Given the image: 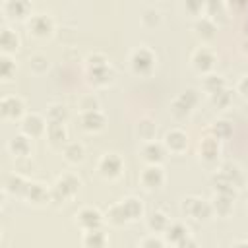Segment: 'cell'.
<instances>
[{
	"instance_id": "cell-19",
	"label": "cell",
	"mask_w": 248,
	"mask_h": 248,
	"mask_svg": "<svg viewBox=\"0 0 248 248\" xmlns=\"http://www.w3.org/2000/svg\"><path fill=\"white\" fill-rule=\"evenodd\" d=\"M8 147H10V151H12L14 155H17V157H25V155L31 153V141H29V138L23 136V134L14 136V138L10 140V143H8Z\"/></svg>"
},
{
	"instance_id": "cell-3",
	"label": "cell",
	"mask_w": 248,
	"mask_h": 248,
	"mask_svg": "<svg viewBox=\"0 0 248 248\" xmlns=\"http://www.w3.org/2000/svg\"><path fill=\"white\" fill-rule=\"evenodd\" d=\"M182 211H186L188 215H192L200 221H207L213 213V207H211V203H207L200 198H186L182 202Z\"/></svg>"
},
{
	"instance_id": "cell-38",
	"label": "cell",
	"mask_w": 248,
	"mask_h": 248,
	"mask_svg": "<svg viewBox=\"0 0 248 248\" xmlns=\"http://www.w3.org/2000/svg\"><path fill=\"white\" fill-rule=\"evenodd\" d=\"M46 114H48V120L50 122H64L66 116H68V110L62 105H50L48 110H46Z\"/></svg>"
},
{
	"instance_id": "cell-48",
	"label": "cell",
	"mask_w": 248,
	"mask_h": 248,
	"mask_svg": "<svg viewBox=\"0 0 248 248\" xmlns=\"http://www.w3.org/2000/svg\"><path fill=\"white\" fill-rule=\"evenodd\" d=\"M202 8H205V4H202V2H186V10H190V12H198Z\"/></svg>"
},
{
	"instance_id": "cell-8",
	"label": "cell",
	"mask_w": 248,
	"mask_h": 248,
	"mask_svg": "<svg viewBox=\"0 0 248 248\" xmlns=\"http://www.w3.org/2000/svg\"><path fill=\"white\" fill-rule=\"evenodd\" d=\"M101 219H103V217H101V211L95 209V207H83V209H79V213L76 215V223H78L81 229H85V231L99 229Z\"/></svg>"
},
{
	"instance_id": "cell-29",
	"label": "cell",
	"mask_w": 248,
	"mask_h": 248,
	"mask_svg": "<svg viewBox=\"0 0 248 248\" xmlns=\"http://www.w3.org/2000/svg\"><path fill=\"white\" fill-rule=\"evenodd\" d=\"M107 219H108L112 225H122V223H126V221H130L128 215H126V211H124L122 202H120V203H114V205L108 207V211H107Z\"/></svg>"
},
{
	"instance_id": "cell-49",
	"label": "cell",
	"mask_w": 248,
	"mask_h": 248,
	"mask_svg": "<svg viewBox=\"0 0 248 248\" xmlns=\"http://www.w3.org/2000/svg\"><path fill=\"white\" fill-rule=\"evenodd\" d=\"M232 248H248V242H246V240H238Z\"/></svg>"
},
{
	"instance_id": "cell-7",
	"label": "cell",
	"mask_w": 248,
	"mask_h": 248,
	"mask_svg": "<svg viewBox=\"0 0 248 248\" xmlns=\"http://www.w3.org/2000/svg\"><path fill=\"white\" fill-rule=\"evenodd\" d=\"M99 172L105 178H116L122 172V161H120V157L114 155V153L103 155L101 161H99Z\"/></svg>"
},
{
	"instance_id": "cell-30",
	"label": "cell",
	"mask_w": 248,
	"mask_h": 248,
	"mask_svg": "<svg viewBox=\"0 0 248 248\" xmlns=\"http://www.w3.org/2000/svg\"><path fill=\"white\" fill-rule=\"evenodd\" d=\"M155 122L153 120H149V118H141L140 122H138V136L141 138V140H145V141H153V138H155Z\"/></svg>"
},
{
	"instance_id": "cell-44",
	"label": "cell",
	"mask_w": 248,
	"mask_h": 248,
	"mask_svg": "<svg viewBox=\"0 0 248 248\" xmlns=\"http://www.w3.org/2000/svg\"><path fill=\"white\" fill-rule=\"evenodd\" d=\"M140 248H163V240L157 238L155 234H153V236H145V238L141 240Z\"/></svg>"
},
{
	"instance_id": "cell-27",
	"label": "cell",
	"mask_w": 248,
	"mask_h": 248,
	"mask_svg": "<svg viewBox=\"0 0 248 248\" xmlns=\"http://www.w3.org/2000/svg\"><path fill=\"white\" fill-rule=\"evenodd\" d=\"M17 43H19V39H17V35H16L10 27H4V29L0 31V46L4 48V52L16 50V48H17Z\"/></svg>"
},
{
	"instance_id": "cell-34",
	"label": "cell",
	"mask_w": 248,
	"mask_h": 248,
	"mask_svg": "<svg viewBox=\"0 0 248 248\" xmlns=\"http://www.w3.org/2000/svg\"><path fill=\"white\" fill-rule=\"evenodd\" d=\"M29 68L35 72V74H43L48 70V60L45 54H31L29 58Z\"/></svg>"
},
{
	"instance_id": "cell-13",
	"label": "cell",
	"mask_w": 248,
	"mask_h": 248,
	"mask_svg": "<svg viewBox=\"0 0 248 248\" xmlns=\"http://www.w3.org/2000/svg\"><path fill=\"white\" fill-rule=\"evenodd\" d=\"M200 155L203 161L211 163L217 159L219 155V140L215 136H205L202 141H200Z\"/></svg>"
},
{
	"instance_id": "cell-11",
	"label": "cell",
	"mask_w": 248,
	"mask_h": 248,
	"mask_svg": "<svg viewBox=\"0 0 248 248\" xmlns=\"http://www.w3.org/2000/svg\"><path fill=\"white\" fill-rule=\"evenodd\" d=\"M0 110L6 118H19L23 114V101L16 95H8L0 101Z\"/></svg>"
},
{
	"instance_id": "cell-40",
	"label": "cell",
	"mask_w": 248,
	"mask_h": 248,
	"mask_svg": "<svg viewBox=\"0 0 248 248\" xmlns=\"http://www.w3.org/2000/svg\"><path fill=\"white\" fill-rule=\"evenodd\" d=\"M221 170L232 180V184L234 186H240V182H242V174H240V169L236 167V165H231V163H227V165H223L221 167Z\"/></svg>"
},
{
	"instance_id": "cell-5",
	"label": "cell",
	"mask_w": 248,
	"mask_h": 248,
	"mask_svg": "<svg viewBox=\"0 0 248 248\" xmlns=\"http://www.w3.org/2000/svg\"><path fill=\"white\" fill-rule=\"evenodd\" d=\"M21 130H23V134L27 138H37V136H41L46 130V124H45V120H43L41 114L29 112V114H25L21 118Z\"/></svg>"
},
{
	"instance_id": "cell-20",
	"label": "cell",
	"mask_w": 248,
	"mask_h": 248,
	"mask_svg": "<svg viewBox=\"0 0 248 248\" xmlns=\"http://www.w3.org/2000/svg\"><path fill=\"white\" fill-rule=\"evenodd\" d=\"M89 72V78L95 85H107L108 81H112L114 78V72L110 66H103V68H93V70H87Z\"/></svg>"
},
{
	"instance_id": "cell-28",
	"label": "cell",
	"mask_w": 248,
	"mask_h": 248,
	"mask_svg": "<svg viewBox=\"0 0 248 248\" xmlns=\"http://www.w3.org/2000/svg\"><path fill=\"white\" fill-rule=\"evenodd\" d=\"M27 184H29V182H27L21 174H10L8 180H6V190L12 192V194H25Z\"/></svg>"
},
{
	"instance_id": "cell-35",
	"label": "cell",
	"mask_w": 248,
	"mask_h": 248,
	"mask_svg": "<svg viewBox=\"0 0 248 248\" xmlns=\"http://www.w3.org/2000/svg\"><path fill=\"white\" fill-rule=\"evenodd\" d=\"M190 110H192V107L178 95L174 101H172V105H170V112L174 114V116H178V118H184L186 114H190Z\"/></svg>"
},
{
	"instance_id": "cell-43",
	"label": "cell",
	"mask_w": 248,
	"mask_h": 248,
	"mask_svg": "<svg viewBox=\"0 0 248 248\" xmlns=\"http://www.w3.org/2000/svg\"><path fill=\"white\" fill-rule=\"evenodd\" d=\"M211 103L217 105L219 108H221V107H227V105L231 103V93H229L227 89H221V91H217V93L211 95Z\"/></svg>"
},
{
	"instance_id": "cell-22",
	"label": "cell",
	"mask_w": 248,
	"mask_h": 248,
	"mask_svg": "<svg viewBox=\"0 0 248 248\" xmlns=\"http://www.w3.org/2000/svg\"><path fill=\"white\" fill-rule=\"evenodd\" d=\"M4 12L8 14V16H16V17H21V16H25L27 12H29V2H25V0H8V2H4Z\"/></svg>"
},
{
	"instance_id": "cell-2",
	"label": "cell",
	"mask_w": 248,
	"mask_h": 248,
	"mask_svg": "<svg viewBox=\"0 0 248 248\" xmlns=\"http://www.w3.org/2000/svg\"><path fill=\"white\" fill-rule=\"evenodd\" d=\"M130 64H132V70L138 74V76H149L153 66H155V54L151 48L147 46H140L132 52L130 56Z\"/></svg>"
},
{
	"instance_id": "cell-50",
	"label": "cell",
	"mask_w": 248,
	"mask_h": 248,
	"mask_svg": "<svg viewBox=\"0 0 248 248\" xmlns=\"http://www.w3.org/2000/svg\"><path fill=\"white\" fill-rule=\"evenodd\" d=\"M244 50H248V41H244Z\"/></svg>"
},
{
	"instance_id": "cell-16",
	"label": "cell",
	"mask_w": 248,
	"mask_h": 248,
	"mask_svg": "<svg viewBox=\"0 0 248 248\" xmlns=\"http://www.w3.org/2000/svg\"><path fill=\"white\" fill-rule=\"evenodd\" d=\"M194 31L202 39H211L215 35V31H217V23L209 16H202V17H198L194 21Z\"/></svg>"
},
{
	"instance_id": "cell-9",
	"label": "cell",
	"mask_w": 248,
	"mask_h": 248,
	"mask_svg": "<svg viewBox=\"0 0 248 248\" xmlns=\"http://www.w3.org/2000/svg\"><path fill=\"white\" fill-rule=\"evenodd\" d=\"M163 145H165V149H169L172 153H182L188 147V136H186V132L174 128V130H170V132L165 134Z\"/></svg>"
},
{
	"instance_id": "cell-14",
	"label": "cell",
	"mask_w": 248,
	"mask_h": 248,
	"mask_svg": "<svg viewBox=\"0 0 248 248\" xmlns=\"http://www.w3.org/2000/svg\"><path fill=\"white\" fill-rule=\"evenodd\" d=\"M211 182H213V188H215L217 194H225V196L234 198V194H236L234 184H232V180H231L223 170H217V172L211 176Z\"/></svg>"
},
{
	"instance_id": "cell-12",
	"label": "cell",
	"mask_w": 248,
	"mask_h": 248,
	"mask_svg": "<svg viewBox=\"0 0 248 248\" xmlns=\"http://www.w3.org/2000/svg\"><path fill=\"white\" fill-rule=\"evenodd\" d=\"M141 157L149 165H159L165 157V145L157 141H145V145L141 147Z\"/></svg>"
},
{
	"instance_id": "cell-39",
	"label": "cell",
	"mask_w": 248,
	"mask_h": 248,
	"mask_svg": "<svg viewBox=\"0 0 248 248\" xmlns=\"http://www.w3.org/2000/svg\"><path fill=\"white\" fill-rule=\"evenodd\" d=\"M85 62H87V70L108 66V60H107V56H105V54H101V52H93V54H89V56L85 58Z\"/></svg>"
},
{
	"instance_id": "cell-17",
	"label": "cell",
	"mask_w": 248,
	"mask_h": 248,
	"mask_svg": "<svg viewBox=\"0 0 248 248\" xmlns=\"http://www.w3.org/2000/svg\"><path fill=\"white\" fill-rule=\"evenodd\" d=\"M23 196H27V200H31V202H35V203H43V202L50 200V190H46V188H45L43 184H39V182H29Z\"/></svg>"
},
{
	"instance_id": "cell-25",
	"label": "cell",
	"mask_w": 248,
	"mask_h": 248,
	"mask_svg": "<svg viewBox=\"0 0 248 248\" xmlns=\"http://www.w3.org/2000/svg\"><path fill=\"white\" fill-rule=\"evenodd\" d=\"M188 236V231H186V227L182 225V223H170L169 227H167V231H165V238L169 240V242H174V244H178L180 240H184Z\"/></svg>"
},
{
	"instance_id": "cell-21",
	"label": "cell",
	"mask_w": 248,
	"mask_h": 248,
	"mask_svg": "<svg viewBox=\"0 0 248 248\" xmlns=\"http://www.w3.org/2000/svg\"><path fill=\"white\" fill-rule=\"evenodd\" d=\"M46 136L48 140L54 143V145H60L66 141V128H64V122H48L46 124Z\"/></svg>"
},
{
	"instance_id": "cell-45",
	"label": "cell",
	"mask_w": 248,
	"mask_h": 248,
	"mask_svg": "<svg viewBox=\"0 0 248 248\" xmlns=\"http://www.w3.org/2000/svg\"><path fill=\"white\" fill-rule=\"evenodd\" d=\"M180 97H182V99H184V101H186L190 107H194V105L198 103V91H196V89H186V91H184Z\"/></svg>"
},
{
	"instance_id": "cell-15",
	"label": "cell",
	"mask_w": 248,
	"mask_h": 248,
	"mask_svg": "<svg viewBox=\"0 0 248 248\" xmlns=\"http://www.w3.org/2000/svg\"><path fill=\"white\" fill-rule=\"evenodd\" d=\"M81 120V126L87 130V132H97L105 126V114L101 110H89V112H81L79 116Z\"/></svg>"
},
{
	"instance_id": "cell-47",
	"label": "cell",
	"mask_w": 248,
	"mask_h": 248,
	"mask_svg": "<svg viewBox=\"0 0 248 248\" xmlns=\"http://www.w3.org/2000/svg\"><path fill=\"white\" fill-rule=\"evenodd\" d=\"M238 91L248 97V76H244V78L238 81Z\"/></svg>"
},
{
	"instance_id": "cell-23",
	"label": "cell",
	"mask_w": 248,
	"mask_h": 248,
	"mask_svg": "<svg viewBox=\"0 0 248 248\" xmlns=\"http://www.w3.org/2000/svg\"><path fill=\"white\" fill-rule=\"evenodd\" d=\"M213 211H217L219 215H229L232 211V198L231 196H225V194H215L213 198V203H211Z\"/></svg>"
},
{
	"instance_id": "cell-37",
	"label": "cell",
	"mask_w": 248,
	"mask_h": 248,
	"mask_svg": "<svg viewBox=\"0 0 248 248\" xmlns=\"http://www.w3.org/2000/svg\"><path fill=\"white\" fill-rule=\"evenodd\" d=\"M231 132H232V128H231V124H229L227 120H215L213 126H211V134H213L217 140H219V138H229Z\"/></svg>"
},
{
	"instance_id": "cell-10",
	"label": "cell",
	"mask_w": 248,
	"mask_h": 248,
	"mask_svg": "<svg viewBox=\"0 0 248 248\" xmlns=\"http://www.w3.org/2000/svg\"><path fill=\"white\" fill-rule=\"evenodd\" d=\"M140 180H141V184H143L145 188H157V186L163 184L165 172H163L161 165H147V167L141 170Z\"/></svg>"
},
{
	"instance_id": "cell-46",
	"label": "cell",
	"mask_w": 248,
	"mask_h": 248,
	"mask_svg": "<svg viewBox=\"0 0 248 248\" xmlns=\"http://www.w3.org/2000/svg\"><path fill=\"white\" fill-rule=\"evenodd\" d=\"M176 248H198V244H196V240H194V238L186 236L184 240H180V242L176 244Z\"/></svg>"
},
{
	"instance_id": "cell-26",
	"label": "cell",
	"mask_w": 248,
	"mask_h": 248,
	"mask_svg": "<svg viewBox=\"0 0 248 248\" xmlns=\"http://www.w3.org/2000/svg\"><path fill=\"white\" fill-rule=\"evenodd\" d=\"M205 10H207V16L215 23H225L227 21V12H225V4L223 2H207Z\"/></svg>"
},
{
	"instance_id": "cell-1",
	"label": "cell",
	"mask_w": 248,
	"mask_h": 248,
	"mask_svg": "<svg viewBox=\"0 0 248 248\" xmlns=\"http://www.w3.org/2000/svg\"><path fill=\"white\" fill-rule=\"evenodd\" d=\"M78 188H79V178H76L74 174H64V176H60L58 180H56V184L52 186V190H50V200L52 202H66V200H70L76 192H78Z\"/></svg>"
},
{
	"instance_id": "cell-33",
	"label": "cell",
	"mask_w": 248,
	"mask_h": 248,
	"mask_svg": "<svg viewBox=\"0 0 248 248\" xmlns=\"http://www.w3.org/2000/svg\"><path fill=\"white\" fill-rule=\"evenodd\" d=\"M122 205H124V211H126L128 219H138V217L141 215V211H143L141 202L136 200V198H126V200L122 202Z\"/></svg>"
},
{
	"instance_id": "cell-42",
	"label": "cell",
	"mask_w": 248,
	"mask_h": 248,
	"mask_svg": "<svg viewBox=\"0 0 248 248\" xmlns=\"http://www.w3.org/2000/svg\"><path fill=\"white\" fill-rule=\"evenodd\" d=\"M79 108H81V112L99 110V99L93 97V95H85V97H81V101H79Z\"/></svg>"
},
{
	"instance_id": "cell-6",
	"label": "cell",
	"mask_w": 248,
	"mask_h": 248,
	"mask_svg": "<svg viewBox=\"0 0 248 248\" xmlns=\"http://www.w3.org/2000/svg\"><path fill=\"white\" fill-rule=\"evenodd\" d=\"M27 27H29V31H31L33 35H37V37H48V35L52 33L54 23H52V19H50L46 14H35V16L29 17Z\"/></svg>"
},
{
	"instance_id": "cell-41",
	"label": "cell",
	"mask_w": 248,
	"mask_h": 248,
	"mask_svg": "<svg viewBox=\"0 0 248 248\" xmlns=\"http://www.w3.org/2000/svg\"><path fill=\"white\" fill-rule=\"evenodd\" d=\"M14 72H16V62L8 54H2V58H0V74H2V78L8 79Z\"/></svg>"
},
{
	"instance_id": "cell-18",
	"label": "cell",
	"mask_w": 248,
	"mask_h": 248,
	"mask_svg": "<svg viewBox=\"0 0 248 248\" xmlns=\"http://www.w3.org/2000/svg\"><path fill=\"white\" fill-rule=\"evenodd\" d=\"M81 240H83V248H107V236L101 229L85 231Z\"/></svg>"
},
{
	"instance_id": "cell-36",
	"label": "cell",
	"mask_w": 248,
	"mask_h": 248,
	"mask_svg": "<svg viewBox=\"0 0 248 248\" xmlns=\"http://www.w3.org/2000/svg\"><path fill=\"white\" fill-rule=\"evenodd\" d=\"M141 21H143L145 27H155V25H159V23H161V14H159V10H155V8L143 10Z\"/></svg>"
},
{
	"instance_id": "cell-31",
	"label": "cell",
	"mask_w": 248,
	"mask_h": 248,
	"mask_svg": "<svg viewBox=\"0 0 248 248\" xmlns=\"http://www.w3.org/2000/svg\"><path fill=\"white\" fill-rule=\"evenodd\" d=\"M64 157H66V161H70V163H79V161L83 159V145L78 143V141L68 143V145L64 147Z\"/></svg>"
},
{
	"instance_id": "cell-4",
	"label": "cell",
	"mask_w": 248,
	"mask_h": 248,
	"mask_svg": "<svg viewBox=\"0 0 248 248\" xmlns=\"http://www.w3.org/2000/svg\"><path fill=\"white\" fill-rule=\"evenodd\" d=\"M215 62H217V56L209 46H200L192 52V64L198 72H209Z\"/></svg>"
},
{
	"instance_id": "cell-32",
	"label": "cell",
	"mask_w": 248,
	"mask_h": 248,
	"mask_svg": "<svg viewBox=\"0 0 248 248\" xmlns=\"http://www.w3.org/2000/svg\"><path fill=\"white\" fill-rule=\"evenodd\" d=\"M203 89H205L209 95H213V93H217V91L225 89V81H223V78H221V76L209 74V76H205V78H203Z\"/></svg>"
},
{
	"instance_id": "cell-24",
	"label": "cell",
	"mask_w": 248,
	"mask_h": 248,
	"mask_svg": "<svg viewBox=\"0 0 248 248\" xmlns=\"http://www.w3.org/2000/svg\"><path fill=\"white\" fill-rule=\"evenodd\" d=\"M147 227L153 231V232H161V231H167L169 227V219L163 211H151L149 217H147Z\"/></svg>"
}]
</instances>
